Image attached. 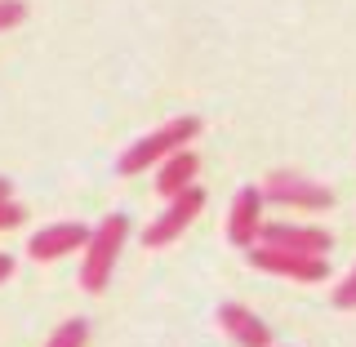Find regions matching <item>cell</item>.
Here are the masks:
<instances>
[{
  "instance_id": "obj_1",
  "label": "cell",
  "mask_w": 356,
  "mask_h": 347,
  "mask_svg": "<svg viewBox=\"0 0 356 347\" xmlns=\"http://www.w3.org/2000/svg\"><path fill=\"white\" fill-rule=\"evenodd\" d=\"M129 241V218L125 214H107L98 227H89L85 241V263H81V289L85 294H103L111 272H116V259Z\"/></svg>"
},
{
  "instance_id": "obj_2",
  "label": "cell",
  "mask_w": 356,
  "mask_h": 347,
  "mask_svg": "<svg viewBox=\"0 0 356 347\" xmlns=\"http://www.w3.org/2000/svg\"><path fill=\"white\" fill-rule=\"evenodd\" d=\"M196 134H200V120L196 116H174V120H165L161 129H152V134H143L134 147L116 161V174H143V170H152V165H161L165 156H174V152H183L187 143H196Z\"/></svg>"
},
{
  "instance_id": "obj_3",
  "label": "cell",
  "mask_w": 356,
  "mask_h": 347,
  "mask_svg": "<svg viewBox=\"0 0 356 347\" xmlns=\"http://www.w3.org/2000/svg\"><path fill=\"white\" fill-rule=\"evenodd\" d=\"M200 209H205V187H187V192L170 196V205H165V214H156L147 227H143V245L147 250H165L170 241H178L187 227L200 218Z\"/></svg>"
},
{
  "instance_id": "obj_4",
  "label": "cell",
  "mask_w": 356,
  "mask_h": 347,
  "mask_svg": "<svg viewBox=\"0 0 356 347\" xmlns=\"http://www.w3.org/2000/svg\"><path fill=\"white\" fill-rule=\"evenodd\" d=\"M259 192H263V200H276V205H289V209H330L334 205V192L325 183H312V178L294 174V170L267 174V183Z\"/></svg>"
},
{
  "instance_id": "obj_5",
  "label": "cell",
  "mask_w": 356,
  "mask_h": 347,
  "mask_svg": "<svg viewBox=\"0 0 356 347\" xmlns=\"http://www.w3.org/2000/svg\"><path fill=\"white\" fill-rule=\"evenodd\" d=\"M250 263L259 267V272L285 276V281H303V285H316V281L330 276V263L321 259V254H294V250H272V245H254Z\"/></svg>"
},
{
  "instance_id": "obj_6",
  "label": "cell",
  "mask_w": 356,
  "mask_h": 347,
  "mask_svg": "<svg viewBox=\"0 0 356 347\" xmlns=\"http://www.w3.org/2000/svg\"><path fill=\"white\" fill-rule=\"evenodd\" d=\"M263 245H272V250H294V254H321L325 259L334 236L325 227H303V223H263L259 232Z\"/></svg>"
},
{
  "instance_id": "obj_7",
  "label": "cell",
  "mask_w": 356,
  "mask_h": 347,
  "mask_svg": "<svg viewBox=\"0 0 356 347\" xmlns=\"http://www.w3.org/2000/svg\"><path fill=\"white\" fill-rule=\"evenodd\" d=\"M85 241H89L85 223H49V227H40L36 236L27 241V254L36 263H58V259H67V254L85 250Z\"/></svg>"
},
{
  "instance_id": "obj_8",
  "label": "cell",
  "mask_w": 356,
  "mask_h": 347,
  "mask_svg": "<svg viewBox=\"0 0 356 347\" xmlns=\"http://www.w3.org/2000/svg\"><path fill=\"white\" fill-rule=\"evenodd\" d=\"M263 192L259 187H241L236 200H232V214H227V241L236 250H254L259 245V232H263Z\"/></svg>"
},
{
  "instance_id": "obj_9",
  "label": "cell",
  "mask_w": 356,
  "mask_h": 347,
  "mask_svg": "<svg viewBox=\"0 0 356 347\" xmlns=\"http://www.w3.org/2000/svg\"><path fill=\"white\" fill-rule=\"evenodd\" d=\"M218 325H222V334H227L232 343H241V347H272L267 321H259L250 307H241V303H222L218 307Z\"/></svg>"
},
{
  "instance_id": "obj_10",
  "label": "cell",
  "mask_w": 356,
  "mask_h": 347,
  "mask_svg": "<svg viewBox=\"0 0 356 347\" xmlns=\"http://www.w3.org/2000/svg\"><path fill=\"white\" fill-rule=\"evenodd\" d=\"M196 174H200V156H196L192 147H183V152L165 156V161L156 165V192L170 200V196H178V192H187V187L196 183Z\"/></svg>"
},
{
  "instance_id": "obj_11",
  "label": "cell",
  "mask_w": 356,
  "mask_h": 347,
  "mask_svg": "<svg viewBox=\"0 0 356 347\" xmlns=\"http://www.w3.org/2000/svg\"><path fill=\"white\" fill-rule=\"evenodd\" d=\"M85 343H89V321L85 316H72V321H63V325L49 334V343H44V347H85Z\"/></svg>"
},
{
  "instance_id": "obj_12",
  "label": "cell",
  "mask_w": 356,
  "mask_h": 347,
  "mask_svg": "<svg viewBox=\"0 0 356 347\" xmlns=\"http://www.w3.org/2000/svg\"><path fill=\"white\" fill-rule=\"evenodd\" d=\"M339 312H356V267L343 276V285H334V298H330Z\"/></svg>"
},
{
  "instance_id": "obj_13",
  "label": "cell",
  "mask_w": 356,
  "mask_h": 347,
  "mask_svg": "<svg viewBox=\"0 0 356 347\" xmlns=\"http://www.w3.org/2000/svg\"><path fill=\"white\" fill-rule=\"evenodd\" d=\"M22 223H27V209H22L14 196H5L0 200V232H14V227H22Z\"/></svg>"
},
{
  "instance_id": "obj_14",
  "label": "cell",
  "mask_w": 356,
  "mask_h": 347,
  "mask_svg": "<svg viewBox=\"0 0 356 347\" xmlns=\"http://www.w3.org/2000/svg\"><path fill=\"white\" fill-rule=\"evenodd\" d=\"M22 18H27V0H0V31L18 27Z\"/></svg>"
},
{
  "instance_id": "obj_15",
  "label": "cell",
  "mask_w": 356,
  "mask_h": 347,
  "mask_svg": "<svg viewBox=\"0 0 356 347\" xmlns=\"http://www.w3.org/2000/svg\"><path fill=\"white\" fill-rule=\"evenodd\" d=\"M14 276V254H0V285Z\"/></svg>"
},
{
  "instance_id": "obj_16",
  "label": "cell",
  "mask_w": 356,
  "mask_h": 347,
  "mask_svg": "<svg viewBox=\"0 0 356 347\" xmlns=\"http://www.w3.org/2000/svg\"><path fill=\"white\" fill-rule=\"evenodd\" d=\"M9 192H14V183H9V178H0V200H5Z\"/></svg>"
}]
</instances>
